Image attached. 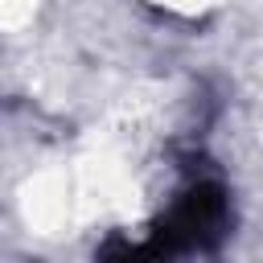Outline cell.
Returning a JSON list of instances; mask_svg holds the SVG:
<instances>
[{"mask_svg":"<svg viewBox=\"0 0 263 263\" xmlns=\"http://www.w3.org/2000/svg\"><path fill=\"white\" fill-rule=\"evenodd\" d=\"M226 222V197L218 185H193L189 193L177 197V205L168 210L160 234L144 247L148 255H164V251H177V247H197L205 238H214Z\"/></svg>","mask_w":263,"mask_h":263,"instance_id":"obj_1","label":"cell"}]
</instances>
